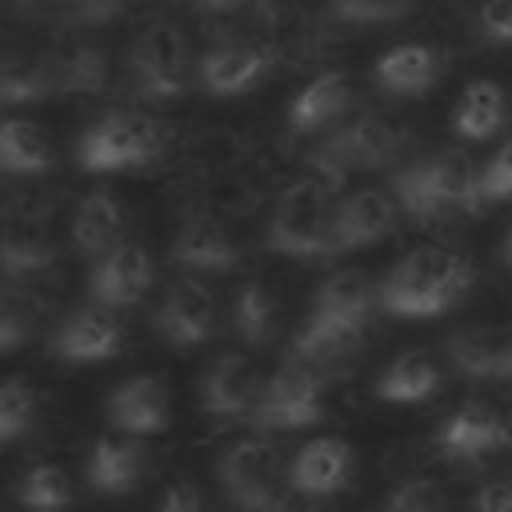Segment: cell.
Masks as SVG:
<instances>
[{"label": "cell", "mask_w": 512, "mask_h": 512, "mask_svg": "<svg viewBox=\"0 0 512 512\" xmlns=\"http://www.w3.org/2000/svg\"><path fill=\"white\" fill-rule=\"evenodd\" d=\"M504 444H508V424L500 420V412L492 404H480V400L460 404L436 432V448L452 460H476Z\"/></svg>", "instance_id": "obj_16"}, {"label": "cell", "mask_w": 512, "mask_h": 512, "mask_svg": "<svg viewBox=\"0 0 512 512\" xmlns=\"http://www.w3.org/2000/svg\"><path fill=\"white\" fill-rule=\"evenodd\" d=\"M164 148V132L152 116L144 112H112L96 120L80 144L76 160L88 172H120V168H140Z\"/></svg>", "instance_id": "obj_7"}, {"label": "cell", "mask_w": 512, "mask_h": 512, "mask_svg": "<svg viewBox=\"0 0 512 512\" xmlns=\"http://www.w3.org/2000/svg\"><path fill=\"white\" fill-rule=\"evenodd\" d=\"M392 200L404 216L428 224L456 208H476V164L464 152H436L404 164L392 180Z\"/></svg>", "instance_id": "obj_2"}, {"label": "cell", "mask_w": 512, "mask_h": 512, "mask_svg": "<svg viewBox=\"0 0 512 512\" xmlns=\"http://www.w3.org/2000/svg\"><path fill=\"white\" fill-rule=\"evenodd\" d=\"M68 0H12V12L24 20H60Z\"/></svg>", "instance_id": "obj_43"}, {"label": "cell", "mask_w": 512, "mask_h": 512, "mask_svg": "<svg viewBox=\"0 0 512 512\" xmlns=\"http://www.w3.org/2000/svg\"><path fill=\"white\" fill-rule=\"evenodd\" d=\"M156 512H204V500H200L196 484L176 480V484L164 492V500H160V508H156Z\"/></svg>", "instance_id": "obj_42"}, {"label": "cell", "mask_w": 512, "mask_h": 512, "mask_svg": "<svg viewBox=\"0 0 512 512\" xmlns=\"http://www.w3.org/2000/svg\"><path fill=\"white\" fill-rule=\"evenodd\" d=\"M472 284V264L452 248H412L404 252L384 284H376V304L392 316H440L464 300Z\"/></svg>", "instance_id": "obj_1"}, {"label": "cell", "mask_w": 512, "mask_h": 512, "mask_svg": "<svg viewBox=\"0 0 512 512\" xmlns=\"http://www.w3.org/2000/svg\"><path fill=\"white\" fill-rule=\"evenodd\" d=\"M348 472H352V448L340 436H320L292 456L288 488L300 496H332L348 484Z\"/></svg>", "instance_id": "obj_18"}, {"label": "cell", "mask_w": 512, "mask_h": 512, "mask_svg": "<svg viewBox=\"0 0 512 512\" xmlns=\"http://www.w3.org/2000/svg\"><path fill=\"white\" fill-rule=\"evenodd\" d=\"M276 296L260 280H244L232 296V328L248 348H264L276 340Z\"/></svg>", "instance_id": "obj_30"}, {"label": "cell", "mask_w": 512, "mask_h": 512, "mask_svg": "<svg viewBox=\"0 0 512 512\" xmlns=\"http://www.w3.org/2000/svg\"><path fill=\"white\" fill-rule=\"evenodd\" d=\"M352 76L348 72H320L312 76L288 104L284 112V124L300 136H312V132H328L332 124H340L352 108Z\"/></svg>", "instance_id": "obj_15"}, {"label": "cell", "mask_w": 512, "mask_h": 512, "mask_svg": "<svg viewBox=\"0 0 512 512\" xmlns=\"http://www.w3.org/2000/svg\"><path fill=\"white\" fill-rule=\"evenodd\" d=\"M36 416V392L24 380H4L0 384V440L20 436Z\"/></svg>", "instance_id": "obj_35"}, {"label": "cell", "mask_w": 512, "mask_h": 512, "mask_svg": "<svg viewBox=\"0 0 512 512\" xmlns=\"http://www.w3.org/2000/svg\"><path fill=\"white\" fill-rule=\"evenodd\" d=\"M476 32L488 44H512V0H484L476 12Z\"/></svg>", "instance_id": "obj_40"}, {"label": "cell", "mask_w": 512, "mask_h": 512, "mask_svg": "<svg viewBox=\"0 0 512 512\" xmlns=\"http://www.w3.org/2000/svg\"><path fill=\"white\" fill-rule=\"evenodd\" d=\"M148 464V452L144 444L136 440H96L92 452H88V484L96 492H108V496H120V492H132L140 472Z\"/></svg>", "instance_id": "obj_26"}, {"label": "cell", "mask_w": 512, "mask_h": 512, "mask_svg": "<svg viewBox=\"0 0 512 512\" xmlns=\"http://www.w3.org/2000/svg\"><path fill=\"white\" fill-rule=\"evenodd\" d=\"M404 124L380 112H360L352 120H340L324 132L320 148L312 152L316 176L328 184H340L348 172H368L384 168L404 152Z\"/></svg>", "instance_id": "obj_4"}, {"label": "cell", "mask_w": 512, "mask_h": 512, "mask_svg": "<svg viewBox=\"0 0 512 512\" xmlns=\"http://www.w3.org/2000/svg\"><path fill=\"white\" fill-rule=\"evenodd\" d=\"M384 512H448V500H444L440 484L412 476V480H404V484L392 488Z\"/></svg>", "instance_id": "obj_38"}, {"label": "cell", "mask_w": 512, "mask_h": 512, "mask_svg": "<svg viewBox=\"0 0 512 512\" xmlns=\"http://www.w3.org/2000/svg\"><path fill=\"white\" fill-rule=\"evenodd\" d=\"M188 40L176 24H148L128 52V76H132V92L140 100H176L188 88Z\"/></svg>", "instance_id": "obj_9"}, {"label": "cell", "mask_w": 512, "mask_h": 512, "mask_svg": "<svg viewBox=\"0 0 512 512\" xmlns=\"http://www.w3.org/2000/svg\"><path fill=\"white\" fill-rule=\"evenodd\" d=\"M0 168L16 176H36L52 168V144L32 120H0Z\"/></svg>", "instance_id": "obj_31"}, {"label": "cell", "mask_w": 512, "mask_h": 512, "mask_svg": "<svg viewBox=\"0 0 512 512\" xmlns=\"http://www.w3.org/2000/svg\"><path fill=\"white\" fill-rule=\"evenodd\" d=\"M372 308H376V284L360 268H340V272L324 276L312 292V312H328V316H344V320H368Z\"/></svg>", "instance_id": "obj_29"}, {"label": "cell", "mask_w": 512, "mask_h": 512, "mask_svg": "<svg viewBox=\"0 0 512 512\" xmlns=\"http://www.w3.org/2000/svg\"><path fill=\"white\" fill-rule=\"evenodd\" d=\"M20 504L32 512H64L72 504V480L56 464H32L20 480Z\"/></svg>", "instance_id": "obj_34"}, {"label": "cell", "mask_w": 512, "mask_h": 512, "mask_svg": "<svg viewBox=\"0 0 512 512\" xmlns=\"http://www.w3.org/2000/svg\"><path fill=\"white\" fill-rule=\"evenodd\" d=\"M364 328L368 320H344V316H328V312H308V320L296 332V348L292 356L308 360L312 368H332L344 364L360 352L364 344Z\"/></svg>", "instance_id": "obj_20"}, {"label": "cell", "mask_w": 512, "mask_h": 512, "mask_svg": "<svg viewBox=\"0 0 512 512\" xmlns=\"http://www.w3.org/2000/svg\"><path fill=\"white\" fill-rule=\"evenodd\" d=\"M408 8L412 0H328V16L336 24H388Z\"/></svg>", "instance_id": "obj_36"}, {"label": "cell", "mask_w": 512, "mask_h": 512, "mask_svg": "<svg viewBox=\"0 0 512 512\" xmlns=\"http://www.w3.org/2000/svg\"><path fill=\"white\" fill-rule=\"evenodd\" d=\"M108 420L112 428L128 436H148L168 428V392L160 376H132L108 396Z\"/></svg>", "instance_id": "obj_22"}, {"label": "cell", "mask_w": 512, "mask_h": 512, "mask_svg": "<svg viewBox=\"0 0 512 512\" xmlns=\"http://www.w3.org/2000/svg\"><path fill=\"white\" fill-rule=\"evenodd\" d=\"M376 84L388 96H424L440 84L444 76V56L432 44H396L384 56H376Z\"/></svg>", "instance_id": "obj_19"}, {"label": "cell", "mask_w": 512, "mask_h": 512, "mask_svg": "<svg viewBox=\"0 0 512 512\" xmlns=\"http://www.w3.org/2000/svg\"><path fill=\"white\" fill-rule=\"evenodd\" d=\"M236 256L240 252H236V240L228 236V228L208 216L184 220V228L172 240V260L192 272H228V268H236Z\"/></svg>", "instance_id": "obj_24"}, {"label": "cell", "mask_w": 512, "mask_h": 512, "mask_svg": "<svg viewBox=\"0 0 512 512\" xmlns=\"http://www.w3.org/2000/svg\"><path fill=\"white\" fill-rule=\"evenodd\" d=\"M500 376H512V328H504V356H500Z\"/></svg>", "instance_id": "obj_45"}, {"label": "cell", "mask_w": 512, "mask_h": 512, "mask_svg": "<svg viewBox=\"0 0 512 512\" xmlns=\"http://www.w3.org/2000/svg\"><path fill=\"white\" fill-rule=\"evenodd\" d=\"M448 356H452V364L464 372V376H472V380H480V376H500V356H504V328H480V324H472V328H456L452 336H448Z\"/></svg>", "instance_id": "obj_32"}, {"label": "cell", "mask_w": 512, "mask_h": 512, "mask_svg": "<svg viewBox=\"0 0 512 512\" xmlns=\"http://www.w3.org/2000/svg\"><path fill=\"white\" fill-rule=\"evenodd\" d=\"M56 260L52 204L40 192L12 196L0 216V272L12 280L36 276Z\"/></svg>", "instance_id": "obj_8"}, {"label": "cell", "mask_w": 512, "mask_h": 512, "mask_svg": "<svg viewBox=\"0 0 512 512\" xmlns=\"http://www.w3.org/2000/svg\"><path fill=\"white\" fill-rule=\"evenodd\" d=\"M128 8V0H68L60 12V28L64 32H92V28H108L112 20H120Z\"/></svg>", "instance_id": "obj_37"}, {"label": "cell", "mask_w": 512, "mask_h": 512, "mask_svg": "<svg viewBox=\"0 0 512 512\" xmlns=\"http://www.w3.org/2000/svg\"><path fill=\"white\" fill-rule=\"evenodd\" d=\"M476 196L480 200H512V136L476 172Z\"/></svg>", "instance_id": "obj_39"}, {"label": "cell", "mask_w": 512, "mask_h": 512, "mask_svg": "<svg viewBox=\"0 0 512 512\" xmlns=\"http://www.w3.org/2000/svg\"><path fill=\"white\" fill-rule=\"evenodd\" d=\"M40 324V296L24 284H0V356L28 344Z\"/></svg>", "instance_id": "obj_33"}, {"label": "cell", "mask_w": 512, "mask_h": 512, "mask_svg": "<svg viewBox=\"0 0 512 512\" xmlns=\"http://www.w3.org/2000/svg\"><path fill=\"white\" fill-rule=\"evenodd\" d=\"M472 512H512V480H488L472 496Z\"/></svg>", "instance_id": "obj_41"}, {"label": "cell", "mask_w": 512, "mask_h": 512, "mask_svg": "<svg viewBox=\"0 0 512 512\" xmlns=\"http://www.w3.org/2000/svg\"><path fill=\"white\" fill-rule=\"evenodd\" d=\"M120 228H124V208L120 200L108 192V188H96L80 200L76 216H72V240L80 252L88 256H100L108 252L116 240H120Z\"/></svg>", "instance_id": "obj_27"}, {"label": "cell", "mask_w": 512, "mask_h": 512, "mask_svg": "<svg viewBox=\"0 0 512 512\" xmlns=\"http://www.w3.org/2000/svg\"><path fill=\"white\" fill-rule=\"evenodd\" d=\"M440 388V364L424 352V348H404L396 352L384 372L376 376V396L392 400V404H416L428 400Z\"/></svg>", "instance_id": "obj_25"}, {"label": "cell", "mask_w": 512, "mask_h": 512, "mask_svg": "<svg viewBox=\"0 0 512 512\" xmlns=\"http://www.w3.org/2000/svg\"><path fill=\"white\" fill-rule=\"evenodd\" d=\"M48 60L56 96H96L108 88V52L84 32H68V40H60Z\"/></svg>", "instance_id": "obj_17"}, {"label": "cell", "mask_w": 512, "mask_h": 512, "mask_svg": "<svg viewBox=\"0 0 512 512\" xmlns=\"http://www.w3.org/2000/svg\"><path fill=\"white\" fill-rule=\"evenodd\" d=\"M120 340H124V332L104 308H80L56 328L52 352L68 364H96V360L116 356Z\"/></svg>", "instance_id": "obj_21"}, {"label": "cell", "mask_w": 512, "mask_h": 512, "mask_svg": "<svg viewBox=\"0 0 512 512\" xmlns=\"http://www.w3.org/2000/svg\"><path fill=\"white\" fill-rule=\"evenodd\" d=\"M196 12H204V16H232V12H240L248 0H188Z\"/></svg>", "instance_id": "obj_44"}, {"label": "cell", "mask_w": 512, "mask_h": 512, "mask_svg": "<svg viewBox=\"0 0 512 512\" xmlns=\"http://www.w3.org/2000/svg\"><path fill=\"white\" fill-rule=\"evenodd\" d=\"M224 496L240 512H284L288 480L280 468V452L268 440H236L216 464Z\"/></svg>", "instance_id": "obj_5"}, {"label": "cell", "mask_w": 512, "mask_h": 512, "mask_svg": "<svg viewBox=\"0 0 512 512\" xmlns=\"http://www.w3.org/2000/svg\"><path fill=\"white\" fill-rule=\"evenodd\" d=\"M264 244L296 260H332V184L320 176L288 184L268 216Z\"/></svg>", "instance_id": "obj_3"}, {"label": "cell", "mask_w": 512, "mask_h": 512, "mask_svg": "<svg viewBox=\"0 0 512 512\" xmlns=\"http://www.w3.org/2000/svg\"><path fill=\"white\" fill-rule=\"evenodd\" d=\"M508 116V104H504V88L496 80H472L460 100H456V112H452V128L460 140H488L500 132Z\"/></svg>", "instance_id": "obj_28"}, {"label": "cell", "mask_w": 512, "mask_h": 512, "mask_svg": "<svg viewBox=\"0 0 512 512\" xmlns=\"http://www.w3.org/2000/svg\"><path fill=\"white\" fill-rule=\"evenodd\" d=\"M272 68V48L256 44L252 36H224L200 56L196 76L212 96H240L256 88Z\"/></svg>", "instance_id": "obj_10"}, {"label": "cell", "mask_w": 512, "mask_h": 512, "mask_svg": "<svg viewBox=\"0 0 512 512\" xmlns=\"http://www.w3.org/2000/svg\"><path fill=\"white\" fill-rule=\"evenodd\" d=\"M500 252H504V260L512 264V224H508V232H504V244H500Z\"/></svg>", "instance_id": "obj_46"}, {"label": "cell", "mask_w": 512, "mask_h": 512, "mask_svg": "<svg viewBox=\"0 0 512 512\" xmlns=\"http://www.w3.org/2000/svg\"><path fill=\"white\" fill-rule=\"evenodd\" d=\"M324 416V376L300 356H288L260 388L256 408L248 412V424L284 432V428H308Z\"/></svg>", "instance_id": "obj_6"}, {"label": "cell", "mask_w": 512, "mask_h": 512, "mask_svg": "<svg viewBox=\"0 0 512 512\" xmlns=\"http://www.w3.org/2000/svg\"><path fill=\"white\" fill-rule=\"evenodd\" d=\"M148 284H152V256L136 240H116L108 252H100L88 276V292L100 308H128L148 292Z\"/></svg>", "instance_id": "obj_12"}, {"label": "cell", "mask_w": 512, "mask_h": 512, "mask_svg": "<svg viewBox=\"0 0 512 512\" xmlns=\"http://www.w3.org/2000/svg\"><path fill=\"white\" fill-rule=\"evenodd\" d=\"M156 332L176 348L204 344L216 332V296L196 280L172 284L156 308Z\"/></svg>", "instance_id": "obj_14"}, {"label": "cell", "mask_w": 512, "mask_h": 512, "mask_svg": "<svg viewBox=\"0 0 512 512\" xmlns=\"http://www.w3.org/2000/svg\"><path fill=\"white\" fill-rule=\"evenodd\" d=\"M396 200L384 188H360L352 196H344L340 204H332V248L348 252V248H368L380 236L392 232L396 224Z\"/></svg>", "instance_id": "obj_13"}, {"label": "cell", "mask_w": 512, "mask_h": 512, "mask_svg": "<svg viewBox=\"0 0 512 512\" xmlns=\"http://www.w3.org/2000/svg\"><path fill=\"white\" fill-rule=\"evenodd\" d=\"M56 96L52 60L36 44H0V104H36Z\"/></svg>", "instance_id": "obj_23"}, {"label": "cell", "mask_w": 512, "mask_h": 512, "mask_svg": "<svg viewBox=\"0 0 512 512\" xmlns=\"http://www.w3.org/2000/svg\"><path fill=\"white\" fill-rule=\"evenodd\" d=\"M264 388V376L256 368L252 356L244 352H220L208 372L200 376V404L208 416L220 420H248V412L256 408Z\"/></svg>", "instance_id": "obj_11"}]
</instances>
